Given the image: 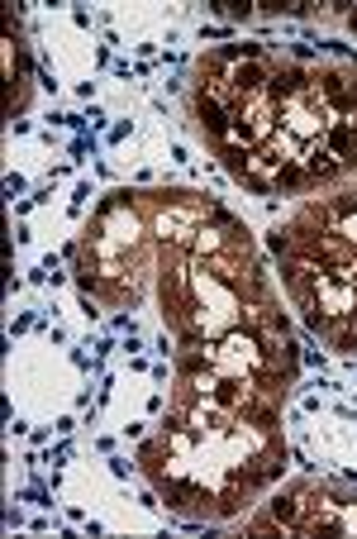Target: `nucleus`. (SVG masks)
I'll return each instance as SVG.
<instances>
[{"mask_svg": "<svg viewBox=\"0 0 357 539\" xmlns=\"http://www.w3.org/2000/svg\"><path fill=\"white\" fill-rule=\"evenodd\" d=\"M272 187L277 191H295V187H310V172L300 167V162H286L277 177H272Z\"/></svg>", "mask_w": 357, "mask_h": 539, "instance_id": "nucleus-3", "label": "nucleus"}, {"mask_svg": "<svg viewBox=\"0 0 357 539\" xmlns=\"http://www.w3.org/2000/svg\"><path fill=\"white\" fill-rule=\"evenodd\" d=\"M196 120H201L205 134H215L219 143L229 139V129H233L229 105H224V95H215V91H201V95H196Z\"/></svg>", "mask_w": 357, "mask_h": 539, "instance_id": "nucleus-1", "label": "nucleus"}, {"mask_svg": "<svg viewBox=\"0 0 357 539\" xmlns=\"http://www.w3.org/2000/svg\"><path fill=\"white\" fill-rule=\"evenodd\" d=\"M314 86H319V95L334 105V115L353 120V95H348V77H343V72H319V77H314Z\"/></svg>", "mask_w": 357, "mask_h": 539, "instance_id": "nucleus-2", "label": "nucleus"}, {"mask_svg": "<svg viewBox=\"0 0 357 539\" xmlns=\"http://www.w3.org/2000/svg\"><path fill=\"white\" fill-rule=\"evenodd\" d=\"M334 349H339V353H357V330H353V325H343V330L334 334Z\"/></svg>", "mask_w": 357, "mask_h": 539, "instance_id": "nucleus-4", "label": "nucleus"}, {"mask_svg": "<svg viewBox=\"0 0 357 539\" xmlns=\"http://www.w3.org/2000/svg\"><path fill=\"white\" fill-rule=\"evenodd\" d=\"M348 29H357V10H348Z\"/></svg>", "mask_w": 357, "mask_h": 539, "instance_id": "nucleus-6", "label": "nucleus"}, {"mask_svg": "<svg viewBox=\"0 0 357 539\" xmlns=\"http://www.w3.org/2000/svg\"><path fill=\"white\" fill-rule=\"evenodd\" d=\"M348 95H353V115H357V77H353V86H348Z\"/></svg>", "mask_w": 357, "mask_h": 539, "instance_id": "nucleus-5", "label": "nucleus"}]
</instances>
